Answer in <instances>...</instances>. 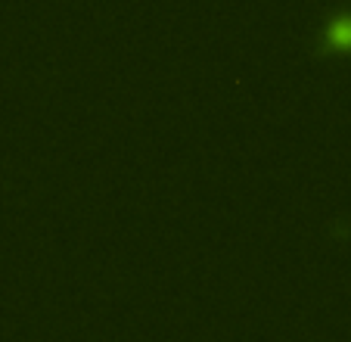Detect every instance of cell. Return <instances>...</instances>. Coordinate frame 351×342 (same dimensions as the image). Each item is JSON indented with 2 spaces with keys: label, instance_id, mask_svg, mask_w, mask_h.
I'll use <instances>...</instances> for the list:
<instances>
[{
  "label": "cell",
  "instance_id": "1",
  "mask_svg": "<svg viewBox=\"0 0 351 342\" xmlns=\"http://www.w3.org/2000/svg\"><path fill=\"white\" fill-rule=\"evenodd\" d=\"M330 47H351V16H342L330 25Z\"/></svg>",
  "mask_w": 351,
  "mask_h": 342
}]
</instances>
